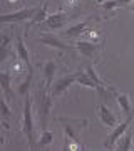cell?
<instances>
[{
	"label": "cell",
	"mask_w": 134,
	"mask_h": 151,
	"mask_svg": "<svg viewBox=\"0 0 134 151\" xmlns=\"http://www.w3.org/2000/svg\"><path fill=\"white\" fill-rule=\"evenodd\" d=\"M52 108V96L45 84L39 86L37 89V109H39V118H40V124H42V129H45V123H47V114Z\"/></svg>",
	"instance_id": "obj_1"
},
{
	"label": "cell",
	"mask_w": 134,
	"mask_h": 151,
	"mask_svg": "<svg viewBox=\"0 0 134 151\" xmlns=\"http://www.w3.org/2000/svg\"><path fill=\"white\" fill-rule=\"evenodd\" d=\"M62 124L65 133V139H77L82 128L87 126V119H70V118H55Z\"/></svg>",
	"instance_id": "obj_2"
},
{
	"label": "cell",
	"mask_w": 134,
	"mask_h": 151,
	"mask_svg": "<svg viewBox=\"0 0 134 151\" xmlns=\"http://www.w3.org/2000/svg\"><path fill=\"white\" fill-rule=\"evenodd\" d=\"M24 133L27 136L30 150L35 148V141H34V124H32V103H30V96L27 94L25 104H24Z\"/></svg>",
	"instance_id": "obj_3"
},
{
	"label": "cell",
	"mask_w": 134,
	"mask_h": 151,
	"mask_svg": "<svg viewBox=\"0 0 134 151\" xmlns=\"http://www.w3.org/2000/svg\"><path fill=\"white\" fill-rule=\"evenodd\" d=\"M37 10L39 7H30V9H22L12 14H0V24H14V22H22L25 19H32Z\"/></svg>",
	"instance_id": "obj_4"
},
{
	"label": "cell",
	"mask_w": 134,
	"mask_h": 151,
	"mask_svg": "<svg viewBox=\"0 0 134 151\" xmlns=\"http://www.w3.org/2000/svg\"><path fill=\"white\" fill-rule=\"evenodd\" d=\"M77 76H79V72H74V74H70V76H65V77L57 79V81L54 82V86L50 87V96H52V97L60 96V94L67 89V87L72 86V84L77 81Z\"/></svg>",
	"instance_id": "obj_5"
},
{
	"label": "cell",
	"mask_w": 134,
	"mask_h": 151,
	"mask_svg": "<svg viewBox=\"0 0 134 151\" xmlns=\"http://www.w3.org/2000/svg\"><path fill=\"white\" fill-rule=\"evenodd\" d=\"M74 17V14H67V12H55V14H50V15L45 19V25H47L49 29H60L62 25H64L65 22L69 20V19H72Z\"/></svg>",
	"instance_id": "obj_6"
},
{
	"label": "cell",
	"mask_w": 134,
	"mask_h": 151,
	"mask_svg": "<svg viewBox=\"0 0 134 151\" xmlns=\"http://www.w3.org/2000/svg\"><path fill=\"white\" fill-rule=\"evenodd\" d=\"M131 121H133V116L129 114L128 118H126V121H123V123L119 124L118 128H116V129L113 131V134H111V136H109V138H107L106 141H104V146H106V148H113V146L116 145V141H118L119 138H121V136L124 134V131H126V129L129 128V124H131Z\"/></svg>",
	"instance_id": "obj_7"
},
{
	"label": "cell",
	"mask_w": 134,
	"mask_h": 151,
	"mask_svg": "<svg viewBox=\"0 0 134 151\" xmlns=\"http://www.w3.org/2000/svg\"><path fill=\"white\" fill-rule=\"evenodd\" d=\"M39 42L45 44V45H50V47H54V49H59V50H70V45L64 44L62 40H59L57 37H54L52 34H40Z\"/></svg>",
	"instance_id": "obj_8"
},
{
	"label": "cell",
	"mask_w": 134,
	"mask_h": 151,
	"mask_svg": "<svg viewBox=\"0 0 134 151\" xmlns=\"http://www.w3.org/2000/svg\"><path fill=\"white\" fill-rule=\"evenodd\" d=\"M10 79H12V70H5V72H0V87L4 89L7 96V101H14V94L10 89Z\"/></svg>",
	"instance_id": "obj_9"
},
{
	"label": "cell",
	"mask_w": 134,
	"mask_h": 151,
	"mask_svg": "<svg viewBox=\"0 0 134 151\" xmlns=\"http://www.w3.org/2000/svg\"><path fill=\"white\" fill-rule=\"evenodd\" d=\"M75 47L79 49V52L84 54L86 57H92L99 50V47H97L96 44L89 42V40H75Z\"/></svg>",
	"instance_id": "obj_10"
},
{
	"label": "cell",
	"mask_w": 134,
	"mask_h": 151,
	"mask_svg": "<svg viewBox=\"0 0 134 151\" xmlns=\"http://www.w3.org/2000/svg\"><path fill=\"white\" fill-rule=\"evenodd\" d=\"M97 108H99V116H101V121L106 124V126H109V128H114V126L118 124V119H116V116H114V114L109 111V108H107V106H104V104H99Z\"/></svg>",
	"instance_id": "obj_11"
},
{
	"label": "cell",
	"mask_w": 134,
	"mask_h": 151,
	"mask_svg": "<svg viewBox=\"0 0 134 151\" xmlns=\"http://www.w3.org/2000/svg\"><path fill=\"white\" fill-rule=\"evenodd\" d=\"M47 7H49V4H47V0H44V4H42V7L39 9L37 12H35V15L30 19V24L25 27V34L29 32V29L30 27H34L35 24H40V22H44L45 19H47Z\"/></svg>",
	"instance_id": "obj_12"
},
{
	"label": "cell",
	"mask_w": 134,
	"mask_h": 151,
	"mask_svg": "<svg viewBox=\"0 0 134 151\" xmlns=\"http://www.w3.org/2000/svg\"><path fill=\"white\" fill-rule=\"evenodd\" d=\"M89 25H91V20H84V22H80V24H75L74 27H70L65 30V37H69V39H74V37H79L80 34H84L89 29Z\"/></svg>",
	"instance_id": "obj_13"
},
{
	"label": "cell",
	"mask_w": 134,
	"mask_h": 151,
	"mask_svg": "<svg viewBox=\"0 0 134 151\" xmlns=\"http://www.w3.org/2000/svg\"><path fill=\"white\" fill-rule=\"evenodd\" d=\"M57 70V64L54 60H47L45 62V67H44V77H45V87L50 91L52 87V81H54V74Z\"/></svg>",
	"instance_id": "obj_14"
},
{
	"label": "cell",
	"mask_w": 134,
	"mask_h": 151,
	"mask_svg": "<svg viewBox=\"0 0 134 151\" xmlns=\"http://www.w3.org/2000/svg\"><path fill=\"white\" fill-rule=\"evenodd\" d=\"M131 139H133V131H124V134L116 141V145H118L116 150H119V151L131 150Z\"/></svg>",
	"instance_id": "obj_15"
},
{
	"label": "cell",
	"mask_w": 134,
	"mask_h": 151,
	"mask_svg": "<svg viewBox=\"0 0 134 151\" xmlns=\"http://www.w3.org/2000/svg\"><path fill=\"white\" fill-rule=\"evenodd\" d=\"M116 99H118L119 106L123 108V111L126 114H131V96L128 92H116Z\"/></svg>",
	"instance_id": "obj_16"
},
{
	"label": "cell",
	"mask_w": 134,
	"mask_h": 151,
	"mask_svg": "<svg viewBox=\"0 0 134 151\" xmlns=\"http://www.w3.org/2000/svg\"><path fill=\"white\" fill-rule=\"evenodd\" d=\"M17 52H19V55H20V59L24 60L27 64V69H34L32 64H30V57H29V50L25 49V45H24V40H22L20 37L17 39Z\"/></svg>",
	"instance_id": "obj_17"
},
{
	"label": "cell",
	"mask_w": 134,
	"mask_h": 151,
	"mask_svg": "<svg viewBox=\"0 0 134 151\" xmlns=\"http://www.w3.org/2000/svg\"><path fill=\"white\" fill-rule=\"evenodd\" d=\"M77 84H82V86L86 87H91V89H96V91H99V86H97L96 82L92 81L91 77L87 76V72H79V76H77Z\"/></svg>",
	"instance_id": "obj_18"
},
{
	"label": "cell",
	"mask_w": 134,
	"mask_h": 151,
	"mask_svg": "<svg viewBox=\"0 0 134 151\" xmlns=\"http://www.w3.org/2000/svg\"><path fill=\"white\" fill-rule=\"evenodd\" d=\"M129 4H131V0H106V2H102V9L114 10L118 7H124V5H129Z\"/></svg>",
	"instance_id": "obj_19"
},
{
	"label": "cell",
	"mask_w": 134,
	"mask_h": 151,
	"mask_svg": "<svg viewBox=\"0 0 134 151\" xmlns=\"http://www.w3.org/2000/svg\"><path fill=\"white\" fill-rule=\"evenodd\" d=\"M32 77H34V69H29L27 79L19 86V94H22V96H27V94H29V86H30V82H32Z\"/></svg>",
	"instance_id": "obj_20"
},
{
	"label": "cell",
	"mask_w": 134,
	"mask_h": 151,
	"mask_svg": "<svg viewBox=\"0 0 134 151\" xmlns=\"http://www.w3.org/2000/svg\"><path fill=\"white\" fill-rule=\"evenodd\" d=\"M52 139H54L52 133H50V131H47V129H44L42 136H40V139H39V145H40V146H47V145H50V143H52Z\"/></svg>",
	"instance_id": "obj_21"
},
{
	"label": "cell",
	"mask_w": 134,
	"mask_h": 151,
	"mask_svg": "<svg viewBox=\"0 0 134 151\" xmlns=\"http://www.w3.org/2000/svg\"><path fill=\"white\" fill-rule=\"evenodd\" d=\"M0 113H2V116H4V119H9L12 116V109H9V106H7L5 99H0Z\"/></svg>",
	"instance_id": "obj_22"
},
{
	"label": "cell",
	"mask_w": 134,
	"mask_h": 151,
	"mask_svg": "<svg viewBox=\"0 0 134 151\" xmlns=\"http://www.w3.org/2000/svg\"><path fill=\"white\" fill-rule=\"evenodd\" d=\"M9 52H10V44H9V45H4V47H0V62L9 55Z\"/></svg>",
	"instance_id": "obj_23"
},
{
	"label": "cell",
	"mask_w": 134,
	"mask_h": 151,
	"mask_svg": "<svg viewBox=\"0 0 134 151\" xmlns=\"http://www.w3.org/2000/svg\"><path fill=\"white\" fill-rule=\"evenodd\" d=\"M9 44H10V39H9V35H7V34H2V35H0V47L9 45Z\"/></svg>",
	"instance_id": "obj_24"
},
{
	"label": "cell",
	"mask_w": 134,
	"mask_h": 151,
	"mask_svg": "<svg viewBox=\"0 0 134 151\" xmlns=\"http://www.w3.org/2000/svg\"><path fill=\"white\" fill-rule=\"evenodd\" d=\"M65 5L67 7H77L79 5V0H65Z\"/></svg>",
	"instance_id": "obj_25"
},
{
	"label": "cell",
	"mask_w": 134,
	"mask_h": 151,
	"mask_svg": "<svg viewBox=\"0 0 134 151\" xmlns=\"http://www.w3.org/2000/svg\"><path fill=\"white\" fill-rule=\"evenodd\" d=\"M128 9H129L131 12H134V4H133V5H128Z\"/></svg>",
	"instance_id": "obj_26"
},
{
	"label": "cell",
	"mask_w": 134,
	"mask_h": 151,
	"mask_svg": "<svg viewBox=\"0 0 134 151\" xmlns=\"http://www.w3.org/2000/svg\"><path fill=\"white\" fill-rule=\"evenodd\" d=\"M97 2H101V0H97Z\"/></svg>",
	"instance_id": "obj_27"
}]
</instances>
